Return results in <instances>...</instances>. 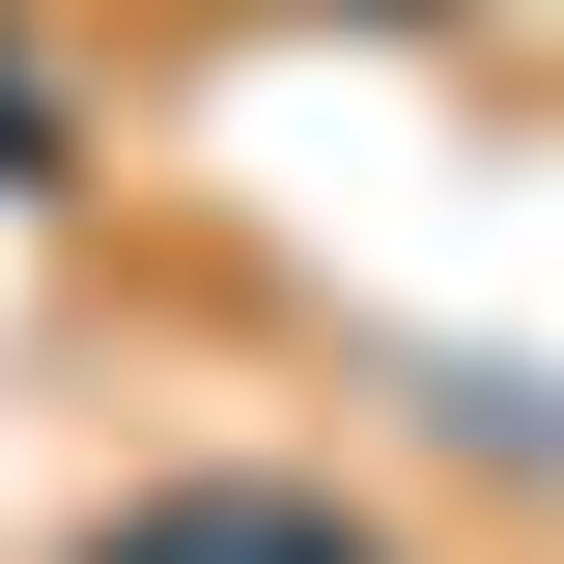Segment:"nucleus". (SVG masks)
<instances>
[{"label": "nucleus", "mask_w": 564, "mask_h": 564, "mask_svg": "<svg viewBox=\"0 0 564 564\" xmlns=\"http://www.w3.org/2000/svg\"><path fill=\"white\" fill-rule=\"evenodd\" d=\"M29 564H452L367 452H113Z\"/></svg>", "instance_id": "obj_1"}]
</instances>
